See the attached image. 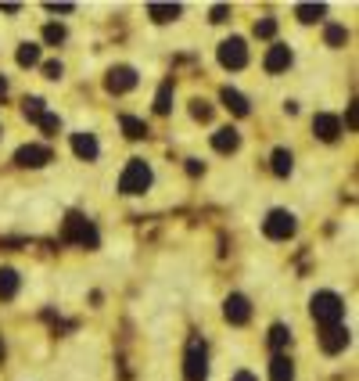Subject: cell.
Listing matches in <instances>:
<instances>
[{
  "instance_id": "obj_1",
  "label": "cell",
  "mask_w": 359,
  "mask_h": 381,
  "mask_svg": "<svg viewBox=\"0 0 359 381\" xmlns=\"http://www.w3.org/2000/svg\"><path fill=\"white\" fill-rule=\"evenodd\" d=\"M309 309H312V321L320 327H337L342 324V313H345V302H342V295H334V291H316Z\"/></svg>"
},
{
  "instance_id": "obj_2",
  "label": "cell",
  "mask_w": 359,
  "mask_h": 381,
  "mask_svg": "<svg viewBox=\"0 0 359 381\" xmlns=\"http://www.w3.org/2000/svg\"><path fill=\"white\" fill-rule=\"evenodd\" d=\"M147 187H151V165L144 159H130L119 177V190L122 195H144Z\"/></svg>"
},
{
  "instance_id": "obj_3",
  "label": "cell",
  "mask_w": 359,
  "mask_h": 381,
  "mask_svg": "<svg viewBox=\"0 0 359 381\" xmlns=\"http://www.w3.org/2000/svg\"><path fill=\"white\" fill-rule=\"evenodd\" d=\"M61 238H65V241H76V245H83V248H97V245H101V238H97V227H94L90 220H83L79 213H69V216H65V227H61Z\"/></svg>"
},
{
  "instance_id": "obj_4",
  "label": "cell",
  "mask_w": 359,
  "mask_h": 381,
  "mask_svg": "<svg viewBox=\"0 0 359 381\" xmlns=\"http://www.w3.org/2000/svg\"><path fill=\"white\" fill-rule=\"evenodd\" d=\"M183 378H187V381H205V378H208V352H205V342H201V338H191V342H187Z\"/></svg>"
},
{
  "instance_id": "obj_5",
  "label": "cell",
  "mask_w": 359,
  "mask_h": 381,
  "mask_svg": "<svg viewBox=\"0 0 359 381\" xmlns=\"http://www.w3.org/2000/svg\"><path fill=\"white\" fill-rule=\"evenodd\" d=\"M294 216L287 213V209H273V213L266 216V223H262V234L266 238H273V241H287L291 234H294Z\"/></svg>"
},
{
  "instance_id": "obj_6",
  "label": "cell",
  "mask_w": 359,
  "mask_h": 381,
  "mask_svg": "<svg viewBox=\"0 0 359 381\" xmlns=\"http://www.w3.org/2000/svg\"><path fill=\"white\" fill-rule=\"evenodd\" d=\"M219 65L223 69H244L248 65V47L241 36H230L219 44Z\"/></svg>"
},
{
  "instance_id": "obj_7",
  "label": "cell",
  "mask_w": 359,
  "mask_h": 381,
  "mask_svg": "<svg viewBox=\"0 0 359 381\" xmlns=\"http://www.w3.org/2000/svg\"><path fill=\"white\" fill-rule=\"evenodd\" d=\"M54 155H51V147L47 144H22L15 152V162L18 165H26V169H40V165H47Z\"/></svg>"
},
{
  "instance_id": "obj_8",
  "label": "cell",
  "mask_w": 359,
  "mask_h": 381,
  "mask_svg": "<svg viewBox=\"0 0 359 381\" xmlns=\"http://www.w3.org/2000/svg\"><path fill=\"white\" fill-rule=\"evenodd\" d=\"M104 87H108V94H126L137 87V69L130 65H115L108 76H104Z\"/></svg>"
},
{
  "instance_id": "obj_9",
  "label": "cell",
  "mask_w": 359,
  "mask_h": 381,
  "mask_svg": "<svg viewBox=\"0 0 359 381\" xmlns=\"http://www.w3.org/2000/svg\"><path fill=\"white\" fill-rule=\"evenodd\" d=\"M312 133L320 137V140H327V144H331V140L342 137V119L331 115V112H320V115L312 119Z\"/></svg>"
},
{
  "instance_id": "obj_10",
  "label": "cell",
  "mask_w": 359,
  "mask_h": 381,
  "mask_svg": "<svg viewBox=\"0 0 359 381\" xmlns=\"http://www.w3.org/2000/svg\"><path fill=\"white\" fill-rule=\"evenodd\" d=\"M287 65H291V47H287V44H273V47L266 51V58H262V69H266L269 76L284 72Z\"/></svg>"
},
{
  "instance_id": "obj_11",
  "label": "cell",
  "mask_w": 359,
  "mask_h": 381,
  "mask_svg": "<svg viewBox=\"0 0 359 381\" xmlns=\"http://www.w3.org/2000/svg\"><path fill=\"white\" fill-rule=\"evenodd\" d=\"M223 313L230 324H248L251 321V302L244 299V295H230V299L223 302Z\"/></svg>"
},
{
  "instance_id": "obj_12",
  "label": "cell",
  "mask_w": 359,
  "mask_h": 381,
  "mask_svg": "<svg viewBox=\"0 0 359 381\" xmlns=\"http://www.w3.org/2000/svg\"><path fill=\"white\" fill-rule=\"evenodd\" d=\"M345 346H349V331L342 324H337V327H324V334H320V349L324 352L334 356V352H342Z\"/></svg>"
},
{
  "instance_id": "obj_13",
  "label": "cell",
  "mask_w": 359,
  "mask_h": 381,
  "mask_svg": "<svg viewBox=\"0 0 359 381\" xmlns=\"http://www.w3.org/2000/svg\"><path fill=\"white\" fill-rule=\"evenodd\" d=\"M212 147H216V152H223V155L237 152V147H241V133L234 130V126H223V130L212 133Z\"/></svg>"
},
{
  "instance_id": "obj_14",
  "label": "cell",
  "mask_w": 359,
  "mask_h": 381,
  "mask_svg": "<svg viewBox=\"0 0 359 381\" xmlns=\"http://www.w3.org/2000/svg\"><path fill=\"white\" fill-rule=\"evenodd\" d=\"M72 152L83 162H94L97 159V137L94 133H72Z\"/></svg>"
},
{
  "instance_id": "obj_15",
  "label": "cell",
  "mask_w": 359,
  "mask_h": 381,
  "mask_svg": "<svg viewBox=\"0 0 359 381\" xmlns=\"http://www.w3.org/2000/svg\"><path fill=\"white\" fill-rule=\"evenodd\" d=\"M18 284H22L18 270H11V266L0 270V299H15V295H18Z\"/></svg>"
},
{
  "instance_id": "obj_16",
  "label": "cell",
  "mask_w": 359,
  "mask_h": 381,
  "mask_svg": "<svg viewBox=\"0 0 359 381\" xmlns=\"http://www.w3.org/2000/svg\"><path fill=\"white\" fill-rule=\"evenodd\" d=\"M219 97H223V104H226V108L234 112V115H248V112H251V108H248V97H244V94H237L234 87H223V94H219Z\"/></svg>"
},
{
  "instance_id": "obj_17",
  "label": "cell",
  "mask_w": 359,
  "mask_h": 381,
  "mask_svg": "<svg viewBox=\"0 0 359 381\" xmlns=\"http://www.w3.org/2000/svg\"><path fill=\"white\" fill-rule=\"evenodd\" d=\"M269 381H294V367H291V359L287 356H273V364H269Z\"/></svg>"
},
{
  "instance_id": "obj_18",
  "label": "cell",
  "mask_w": 359,
  "mask_h": 381,
  "mask_svg": "<svg viewBox=\"0 0 359 381\" xmlns=\"http://www.w3.org/2000/svg\"><path fill=\"white\" fill-rule=\"evenodd\" d=\"M147 15H151L158 26L176 22V18H180V4H147Z\"/></svg>"
},
{
  "instance_id": "obj_19",
  "label": "cell",
  "mask_w": 359,
  "mask_h": 381,
  "mask_svg": "<svg viewBox=\"0 0 359 381\" xmlns=\"http://www.w3.org/2000/svg\"><path fill=\"white\" fill-rule=\"evenodd\" d=\"M119 126H122V133L130 137V140L147 137V122H144V119H137V115H119Z\"/></svg>"
},
{
  "instance_id": "obj_20",
  "label": "cell",
  "mask_w": 359,
  "mask_h": 381,
  "mask_svg": "<svg viewBox=\"0 0 359 381\" xmlns=\"http://www.w3.org/2000/svg\"><path fill=\"white\" fill-rule=\"evenodd\" d=\"M291 152H287V147H277V152H273V173H277V177H287L291 173Z\"/></svg>"
},
{
  "instance_id": "obj_21",
  "label": "cell",
  "mask_w": 359,
  "mask_h": 381,
  "mask_svg": "<svg viewBox=\"0 0 359 381\" xmlns=\"http://www.w3.org/2000/svg\"><path fill=\"white\" fill-rule=\"evenodd\" d=\"M294 15H299L302 22H320V18L327 15V8L324 4H299V8H294Z\"/></svg>"
},
{
  "instance_id": "obj_22",
  "label": "cell",
  "mask_w": 359,
  "mask_h": 381,
  "mask_svg": "<svg viewBox=\"0 0 359 381\" xmlns=\"http://www.w3.org/2000/svg\"><path fill=\"white\" fill-rule=\"evenodd\" d=\"M18 65H22V69L40 65V47L36 44H22V47H18Z\"/></svg>"
},
{
  "instance_id": "obj_23",
  "label": "cell",
  "mask_w": 359,
  "mask_h": 381,
  "mask_svg": "<svg viewBox=\"0 0 359 381\" xmlns=\"http://www.w3.org/2000/svg\"><path fill=\"white\" fill-rule=\"evenodd\" d=\"M22 115H26L29 122H40V119L47 115V112H44V101H40V97H26V101H22Z\"/></svg>"
},
{
  "instance_id": "obj_24",
  "label": "cell",
  "mask_w": 359,
  "mask_h": 381,
  "mask_svg": "<svg viewBox=\"0 0 359 381\" xmlns=\"http://www.w3.org/2000/svg\"><path fill=\"white\" fill-rule=\"evenodd\" d=\"M287 342H291V331H287L284 324H273V327H269V346H273V349H284Z\"/></svg>"
},
{
  "instance_id": "obj_25",
  "label": "cell",
  "mask_w": 359,
  "mask_h": 381,
  "mask_svg": "<svg viewBox=\"0 0 359 381\" xmlns=\"http://www.w3.org/2000/svg\"><path fill=\"white\" fill-rule=\"evenodd\" d=\"M169 108H173V87L165 83V87L158 90V97H155V112L158 115H169Z\"/></svg>"
},
{
  "instance_id": "obj_26",
  "label": "cell",
  "mask_w": 359,
  "mask_h": 381,
  "mask_svg": "<svg viewBox=\"0 0 359 381\" xmlns=\"http://www.w3.org/2000/svg\"><path fill=\"white\" fill-rule=\"evenodd\" d=\"M324 40H327V47H342L345 40H349V33L342 29V26H327V33H324Z\"/></svg>"
},
{
  "instance_id": "obj_27",
  "label": "cell",
  "mask_w": 359,
  "mask_h": 381,
  "mask_svg": "<svg viewBox=\"0 0 359 381\" xmlns=\"http://www.w3.org/2000/svg\"><path fill=\"white\" fill-rule=\"evenodd\" d=\"M273 33H277V18H262V22H256V36L259 40H269Z\"/></svg>"
},
{
  "instance_id": "obj_28",
  "label": "cell",
  "mask_w": 359,
  "mask_h": 381,
  "mask_svg": "<svg viewBox=\"0 0 359 381\" xmlns=\"http://www.w3.org/2000/svg\"><path fill=\"white\" fill-rule=\"evenodd\" d=\"M44 40H47V44H54V47H58V44H65V29L51 22V26L44 29Z\"/></svg>"
},
{
  "instance_id": "obj_29",
  "label": "cell",
  "mask_w": 359,
  "mask_h": 381,
  "mask_svg": "<svg viewBox=\"0 0 359 381\" xmlns=\"http://www.w3.org/2000/svg\"><path fill=\"white\" fill-rule=\"evenodd\" d=\"M191 115L205 122L208 115H212V104H208V101H201V97H198V101H191Z\"/></svg>"
},
{
  "instance_id": "obj_30",
  "label": "cell",
  "mask_w": 359,
  "mask_h": 381,
  "mask_svg": "<svg viewBox=\"0 0 359 381\" xmlns=\"http://www.w3.org/2000/svg\"><path fill=\"white\" fill-rule=\"evenodd\" d=\"M40 126H44V133H47V137H54V133L61 130V122H58V115H44V119H40Z\"/></svg>"
},
{
  "instance_id": "obj_31",
  "label": "cell",
  "mask_w": 359,
  "mask_h": 381,
  "mask_svg": "<svg viewBox=\"0 0 359 381\" xmlns=\"http://www.w3.org/2000/svg\"><path fill=\"white\" fill-rule=\"evenodd\" d=\"M61 72H65V69H61V61H47V65H44L47 79H61Z\"/></svg>"
},
{
  "instance_id": "obj_32",
  "label": "cell",
  "mask_w": 359,
  "mask_h": 381,
  "mask_svg": "<svg viewBox=\"0 0 359 381\" xmlns=\"http://www.w3.org/2000/svg\"><path fill=\"white\" fill-rule=\"evenodd\" d=\"M226 15H230V8L226 4H216L212 8V22H226Z\"/></svg>"
},
{
  "instance_id": "obj_33",
  "label": "cell",
  "mask_w": 359,
  "mask_h": 381,
  "mask_svg": "<svg viewBox=\"0 0 359 381\" xmlns=\"http://www.w3.org/2000/svg\"><path fill=\"white\" fill-rule=\"evenodd\" d=\"M201 169H205V165H201L198 159H187V173H191V177H198V173H201Z\"/></svg>"
},
{
  "instance_id": "obj_34",
  "label": "cell",
  "mask_w": 359,
  "mask_h": 381,
  "mask_svg": "<svg viewBox=\"0 0 359 381\" xmlns=\"http://www.w3.org/2000/svg\"><path fill=\"white\" fill-rule=\"evenodd\" d=\"M47 11H51V15H69L72 4H47Z\"/></svg>"
},
{
  "instance_id": "obj_35",
  "label": "cell",
  "mask_w": 359,
  "mask_h": 381,
  "mask_svg": "<svg viewBox=\"0 0 359 381\" xmlns=\"http://www.w3.org/2000/svg\"><path fill=\"white\" fill-rule=\"evenodd\" d=\"M345 126H349V130H356V104H349V115H345Z\"/></svg>"
},
{
  "instance_id": "obj_36",
  "label": "cell",
  "mask_w": 359,
  "mask_h": 381,
  "mask_svg": "<svg viewBox=\"0 0 359 381\" xmlns=\"http://www.w3.org/2000/svg\"><path fill=\"white\" fill-rule=\"evenodd\" d=\"M234 381H259V378H256V374H248V371H237Z\"/></svg>"
},
{
  "instance_id": "obj_37",
  "label": "cell",
  "mask_w": 359,
  "mask_h": 381,
  "mask_svg": "<svg viewBox=\"0 0 359 381\" xmlns=\"http://www.w3.org/2000/svg\"><path fill=\"white\" fill-rule=\"evenodd\" d=\"M4 94H8V79H4V76H0V97H4Z\"/></svg>"
},
{
  "instance_id": "obj_38",
  "label": "cell",
  "mask_w": 359,
  "mask_h": 381,
  "mask_svg": "<svg viewBox=\"0 0 359 381\" xmlns=\"http://www.w3.org/2000/svg\"><path fill=\"white\" fill-rule=\"evenodd\" d=\"M0 356H4V349H0Z\"/></svg>"
}]
</instances>
